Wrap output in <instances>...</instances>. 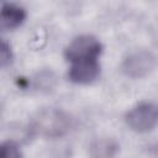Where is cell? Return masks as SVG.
<instances>
[{"instance_id":"6da1fadb","label":"cell","mask_w":158,"mask_h":158,"mask_svg":"<svg viewBox=\"0 0 158 158\" xmlns=\"http://www.w3.org/2000/svg\"><path fill=\"white\" fill-rule=\"evenodd\" d=\"M100 53H101L100 42L95 37L88 35L74 38L64 52L65 58L70 63L88 60V59H98Z\"/></svg>"},{"instance_id":"7a4b0ae2","label":"cell","mask_w":158,"mask_h":158,"mask_svg":"<svg viewBox=\"0 0 158 158\" xmlns=\"http://www.w3.org/2000/svg\"><path fill=\"white\" fill-rule=\"evenodd\" d=\"M157 106L152 102H142L126 115L128 126L137 132H147L157 125Z\"/></svg>"},{"instance_id":"3957f363","label":"cell","mask_w":158,"mask_h":158,"mask_svg":"<svg viewBox=\"0 0 158 158\" xmlns=\"http://www.w3.org/2000/svg\"><path fill=\"white\" fill-rule=\"evenodd\" d=\"M68 128V117L60 111L47 110L35 120V130L44 136H60Z\"/></svg>"},{"instance_id":"277c9868","label":"cell","mask_w":158,"mask_h":158,"mask_svg":"<svg viewBox=\"0 0 158 158\" xmlns=\"http://www.w3.org/2000/svg\"><path fill=\"white\" fill-rule=\"evenodd\" d=\"M156 64V59L151 52L139 51L128 56L122 63V72L132 78L143 77L149 73Z\"/></svg>"},{"instance_id":"5b68a950","label":"cell","mask_w":158,"mask_h":158,"mask_svg":"<svg viewBox=\"0 0 158 158\" xmlns=\"http://www.w3.org/2000/svg\"><path fill=\"white\" fill-rule=\"evenodd\" d=\"M100 64L98 59H88L72 63L69 69V79L78 84H88L98 78Z\"/></svg>"},{"instance_id":"8992f818","label":"cell","mask_w":158,"mask_h":158,"mask_svg":"<svg viewBox=\"0 0 158 158\" xmlns=\"http://www.w3.org/2000/svg\"><path fill=\"white\" fill-rule=\"evenodd\" d=\"M26 19V12L21 6L5 4L0 7V32L10 31L20 26Z\"/></svg>"},{"instance_id":"52a82bcc","label":"cell","mask_w":158,"mask_h":158,"mask_svg":"<svg viewBox=\"0 0 158 158\" xmlns=\"http://www.w3.org/2000/svg\"><path fill=\"white\" fill-rule=\"evenodd\" d=\"M0 158H22V153L14 141H5L0 143Z\"/></svg>"},{"instance_id":"ba28073f","label":"cell","mask_w":158,"mask_h":158,"mask_svg":"<svg viewBox=\"0 0 158 158\" xmlns=\"http://www.w3.org/2000/svg\"><path fill=\"white\" fill-rule=\"evenodd\" d=\"M12 59V52L11 47L0 38V68L9 64Z\"/></svg>"}]
</instances>
